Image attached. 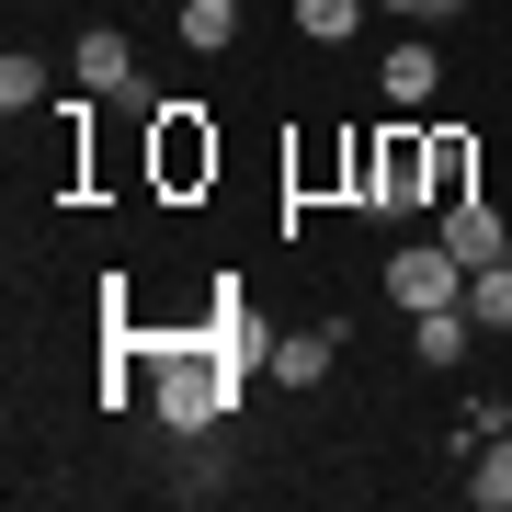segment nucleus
I'll use <instances>...</instances> for the list:
<instances>
[{
	"label": "nucleus",
	"instance_id": "nucleus-1",
	"mask_svg": "<svg viewBox=\"0 0 512 512\" xmlns=\"http://www.w3.org/2000/svg\"><path fill=\"white\" fill-rule=\"evenodd\" d=\"M239 410V365H228V353L217 342H171L160 353V421H171V433H217V421Z\"/></svg>",
	"mask_w": 512,
	"mask_h": 512
},
{
	"label": "nucleus",
	"instance_id": "nucleus-2",
	"mask_svg": "<svg viewBox=\"0 0 512 512\" xmlns=\"http://www.w3.org/2000/svg\"><path fill=\"white\" fill-rule=\"evenodd\" d=\"M387 296L421 319V308H456L467 296V262L444 251V239H410V251H387Z\"/></svg>",
	"mask_w": 512,
	"mask_h": 512
},
{
	"label": "nucleus",
	"instance_id": "nucleus-3",
	"mask_svg": "<svg viewBox=\"0 0 512 512\" xmlns=\"http://www.w3.org/2000/svg\"><path fill=\"white\" fill-rule=\"evenodd\" d=\"M160 183H171V194L217 183V126H205L194 103H160Z\"/></svg>",
	"mask_w": 512,
	"mask_h": 512
},
{
	"label": "nucleus",
	"instance_id": "nucleus-4",
	"mask_svg": "<svg viewBox=\"0 0 512 512\" xmlns=\"http://www.w3.org/2000/svg\"><path fill=\"white\" fill-rule=\"evenodd\" d=\"M433 217H444L433 239H444V251L467 262V274H478V262H501V251H512V228H501V217H490V205H478V194H456V205H433Z\"/></svg>",
	"mask_w": 512,
	"mask_h": 512
},
{
	"label": "nucleus",
	"instance_id": "nucleus-5",
	"mask_svg": "<svg viewBox=\"0 0 512 512\" xmlns=\"http://www.w3.org/2000/svg\"><path fill=\"white\" fill-rule=\"evenodd\" d=\"M69 69H80V92H92V103H103V92H114V103L137 92V46H126V35H103V23L69 46Z\"/></svg>",
	"mask_w": 512,
	"mask_h": 512
},
{
	"label": "nucleus",
	"instance_id": "nucleus-6",
	"mask_svg": "<svg viewBox=\"0 0 512 512\" xmlns=\"http://www.w3.org/2000/svg\"><path fill=\"white\" fill-rule=\"evenodd\" d=\"M376 92H387V103H433V92H444V46H433V35H399L387 69H376Z\"/></svg>",
	"mask_w": 512,
	"mask_h": 512
},
{
	"label": "nucleus",
	"instance_id": "nucleus-7",
	"mask_svg": "<svg viewBox=\"0 0 512 512\" xmlns=\"http://www.w3.org/2000/svg\"><path fill=\"white\" fill-rule=\"evenodd\" d=\"M467 330H478L467 308H421V319H410V353H421L433 376H456V365H467Z\"/></svg>",
	"mask_w": 512,
	"mask_h": 512
},
{
	"label": "nucleus",
	"instance_id": "nucleus-8",
	"mask_svg": "<svg viewBox=\"0 0 512 512\" xmlns=\"http://www.w3.org/2000/svg\"><path fill=\"white\" fill-rule=\"evenodd\" d=\"M217 353H228V365H274V342H262V319L239 308V285H217Z\"/></svg>",
	"mask_w": 512,
	"mask_h": 512
},
{
	"label": "nucleus",
	"instance_id": "nucleus-9",
	"mask_svg": "<svg viewBox=\"0 0 512 512\" xmlns=\"http://www.w3.org/2000/svg\"><path fill=\"white\" fill-rule=\"evenodd\" d=\"M330 353H342V330H285V342H274V376H285V387H319Z\"/></svg>",
	"mask_w": 512,
	"mask_h": 512
},
{
	"label": "nucleus",
	"instance_id": "nucleus-10",
	"mask_svg": "<svg viewBox=\"0 0 512 512\" xmlns=\"http://www.w3.org/2000/svg\"><path fill=\"white\" fill-rule=\"evenodd\" d=\"M456 308H467L478 330H512V251H501V262H478V274H467V296H456Z\"/></svg>",
	"mask_w": 512,
	"mask_h": 512
},
{
	"label": "nucleus",
	"instance_id": "nucleus-11",
	"mask_svg": "<svg viewBox=\"0 0 512 512\" xmlns=\"http://www.w3.org/2000/svg\"><path fill=\"white\" fill-rule=\"evenodd\" d=\"M183 46H194V57L239 46V0H183Z\"/></svg>",
	"mask_w": 512,
	"mask_h": 512
},
{
	"label": "nucleus",
	"instance_id": "nucleus-12",
	"mask_svg": "<svg viewBox=\"0 0 512 512\" xmlns=\"http://www.w3.org/2000/svg\"><path fill=\"white\" fill-rule=\"evenodd\" d=\"M467 501H478V512H512V433H490V444H478V478H467Z\"/></svg>",
	"mask_w": 512,
	"mask_h": 512
},
{
	"label": "nucleus",
	"instance_id": "nucleus-13",
	"mask_svg": "<svg viewBox=\"0 0 512 512\" xmlns=\"http://www.w3.org/2000/svg\"><path fill=\"white\" fill-rule=\"evenodd\" d=\"M353 23H376V0H296V35H319V46H342Z\"/></svg>",
	"mask_w": 512,
	"mask_h": 512
},
{
	"label": "nucleus",
	"instance_id": "nucleus-14",
	"mask_svg": "<svg viewBox=\"0 0 512 512\" xmlns=\"http://www.w3.org/2000/svg\"><path fill=\"white\" fill-rule=\"evenodd\" d=\"M0 103H12V114H35V103H46V57H23V46L0 57Z\"/></svg>",
	"mask_w": 512,
	"mask_h": 512
},
{
	"label": "nucleus",
	"instance_id": "nucleus-15",
	"mask_svg": "<svg viewBox=\"0 0 512 512\" xmlns=\"http://www.w3.org/2000/svg\"><path fill=\"white\" fill-rule=\"evenodd\" d=\"M467 171H478V148H467V137H433V205H456Z\"/></svg>",
	"mask_w": 512,
	"mask_h": 512
},
{
	"label": "nucleus",
	"instance_id": "nucleus-16",
	"mask_svg": "<svg viewBox=\"0 0 512 512\" xmlns=\"http://www.w3.org/2000/svg\"><path fill=\"white\" fill-rule=\"evenodd\" d=\"M467 12V0H410V23H456Z\"/></svg>",
	"mask_w": 512,
	"mask_h": 512
}]
</instances>
